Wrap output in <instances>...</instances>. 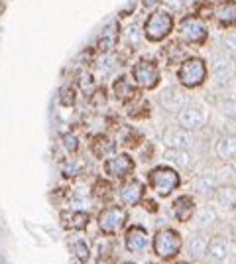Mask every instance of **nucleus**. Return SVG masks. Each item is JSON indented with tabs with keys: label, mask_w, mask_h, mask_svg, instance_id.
Here are the masks:
<instances>
[{
	"label": "nucleus",
	"mask_w": 236,
	"mask_h": 264,
	"mask_svg": "<svg viewBox=\"0 0 236 264\" xmlns=\"http://www.w3.org/2000/svg\"><path fill=\"white\" fill-rule=\"evenodd\" d=\"M209 67L203 58H187L177 69V81L183 89H197L206 81Z\"/></svg>",
	"instance_id": "obj_1"
},
{
	"label": "nucleus",
	"mask_w": 236,
	"mask_h": 264,
	"mask_svg": "<svg viewBox=\"0 0 236 264\" xmlns=\"http://www.w3.org/2000/svg\"><path fill=\"white\" fill-rule=\"evenodd\" d=\"M173 30V16L167 10H152V14L146 18L142 34L148 42H162Z\"/></svg>",
	"instance_id": "obj_2"
},
{
	"label": "nucleus",
	"mask_w": 236,
	"mask_h": 264,
	"mask_svg": "<svg viewBox=\"0 0 236 264\" xmlns=\"http://www.w3.org/2000/svg\"><path fill=\"white\" fill-rule=\"evenodd\" d=\"M148 181H150L152 190L165 197V195H171L181 186V176L175 168L163 164V166H156L148 172Z\"/></svg>",
	"instance_id": "obj_3"
},
{
	"label": "nucleus",
	"mask_w": 236,
	"mask_h": 264,
	"mask_svg": "<svg viewBox=\"0 0 236 264\" xmlns=\"http://www.w3.org/2000/svg\"><path fill=\"white\" fill-rule=\"evenodd\" d=\"M181 247H183V239L175 229H162V231H158L154 235V241H152L154 252L163 260L175 258L177 254L181 252Z\"/></svg>",
	"instance_id": "obj_4"
},
{
	"label": "nucleus",
	"mask_w": 236,
	"mask_h": 264,
	"mask_svg": "<svg viewBox=\"0 0 236 264\" xmlns=\"http://www.w3.org/2000/svg\"><path fill=\"white\" fill-rule=\"evenodd\" d=\"M179 36L181 40H185L187 44L193 45H203L209 38V30H206L205 22L199 16H185L179 22Z\"/></svg>",
	"instance_id": "obj_5"
},
{
	"label": "nucleus",
	"mask_w": 236,
	"mask_h": 264,
	"mask_svg": "<svg viewBox=\"0 0 236 264\" xmlns=\"http://www.w3.org/2000/svg\"><path fill=\"white\" fill-rule=\"evenodd\" d=\"M132 79L138 87L142 89H154L160 83V67L152 59H140L134 63L132 67Z\"/></svg>",
	"instance_id": "obj_6"
},
{
	"label": "nucleus",
	"mask_w": 236,
	"mask_h": 264,
	"mask_svg": "<svg viewBox=\"0 0 236 264\" xmlns=\"http://www.w3.org/2000/svg\"><path fill=\"white\" fill-rule=\"evenodd\" d=\"M234 59L232 56L224 54V51H217L213 54V67H211V73L217 85H228L234 77Z\"/></svg>",
	"instance_id": "obj_7"
},
{
	"label": "nucleus",
	"mask_w": 236,
	"mask_h": 264,
	"mask_svg": "<svg viewBox=\"0 0 236 264\" xmlns=\"http://www.w3.org/2000/svg\"><path fill=\"white\" fill-rule=\"evenodd\" d=\"M177 124L189 132L201 130L206 124V113L201 104H187L177 113Z\"/></svg>",
	"instance_id": "obj_8"
},
{
	"label": "nucleus",
	"mask_w": 236,
	"mask_h": 264,
	"mask_svg": "<svg viewBox=\"0 0 236 264\" xmlns=\"http://www.w3.org/2000/svg\"><path fill=\"white\" fill-rule=\"evenodd\" d=\"M126 219H128V213H126L124 207H106L103 213L99 215V227L106 235H114V233H118L124 227Z\"/></svg>",
	"instance_id": "obj_9"
},
{
	"label": "nucleus",
	"mask_w": 236,
	"mask_h": 264,
	"mask_svg": "<svg viewBox=\"0 0 236 264\" xmlns=\"http://www.w3.org/2000/svg\"><path fill=\"white\" fill-rule=\"evenodd\" d=\"M134 168H136V164H134L130 154H114L104 162V172L110 177H118V179L130 176Z\"/></svg>",
	"instance_id": "obj_10"
},
{
	"label": "nucleus",
	"mask_w": 236,
	"mask_h": 264,
	"mask_svg": "<svg viewBox=\"0 0 236 264\" xmlns=\"http://www.w3.org/2000/svg\"><path fill=\"white\" fill-rule=\"evenodd\" d=\"M160 103L167 113L177 115L181 109H185L189 104V97L181 87H169L160 95Z\"/></svg>",
	"instance_id": "obj_11"
},
{
	"label": "nucleus",
	"mask_w": 236,
	"mask_h": 264,
	"mask_svg": "<svg viewBox=\"0 0 236 264\" xmlns=\"http://www.w3.org/2000/svg\"><path fill=\"white\" fill-rule=\"evenodd\" d=\"M228 254H230V243L224 236H215V239L209 241L205 258L211 264H224Z\"/></svg>",
	"instance_id": "obj_12"
},
{
	"label": "nucleus",
	"mask_w": 236,
	"mask_h": 264,
	"mask_svg": "<svg viewBox=\"0 0 236 264\" xmlns=\"http://www.w3.org/2000/svg\"><path fill=\"white\" fill-rule=\"evenodd\" d=\"M163 142L167 148H181V150H189L193 146V136L189 130L177 126L163 132Z\"/></svg>",
	"instance_id": "obj_13"
},
{
	"label": "nucleus",
	"mask_w": 236,
	"mask_h": 264,
	"mask_svg": "<svg viewBox=\"0 0 236 264\" xmlns=\"http://www.w3.org/2000/svg\"><path fill=\"white\" fill-rule=\"evenodd\" d=\"M124 243H126V249L130 252H144L148 249V243H150L146 229L138 227V225L130 227L126 231V235H124Z\"/></svg>",
	"instance_id": "obj_14"
},
{
	"label": "nucleus",
	"mask_w": 236,
	"mask_h": 264,
	"mask_svg": "<svg viewBox=\"0 0 236 264\" xmlns=\"http://www.w3.org/2000/svg\"><path fill=\"white\" fill-rule=\"evenodd\" d=\"M171 211H173L177 221L187 223V221L193 219V215L197 211V203H195V199H193L191 195H179L175 201H173V205H171Z\"/></svg>",
	"instance_id": "obj_15"
},
{
	"label": "nucleus",
	"mask_w": 236,
	"mask_h": 264,
	"mask_svg": "<svg viewBox=\"0 0 236 264\" xmlns=\"http://www.w3.org/2000/svg\"><path fill=\"white\" fill-rule=\"evenodd\" d=\"M144 197V183L140 179H128L120 188V199L126 205H138Z\"/></svg>",
	"instance_id": "obj_16"
},
{
	"label": "nucleus",
	"mask_w": 236,
	"mask_h": 264,
	"mask_svg": "<svg viewBox=\"0 0 236 264\" xmlns=\"http://www.w3.org/2000/svg\"><path fill=\"white\" fill-rule=\"evenodd\" d=\"M213 14H215V20H217L221 26H224V28L234 26L236 24V2L234 0H222V2H219V4L215 6Z\"/></svg>",
	"instance_id": "obj_17"
},
{
	"label": "nucleus",
	"mask_w": 236,
	"mask_h": 264,
	"mask_svg": "<svg viewBox=\"0 0 236 264\" xmlns=\"http://www.w3.org/2000/svg\"><path fill=\"white\" fill-rule=\"evenodd\" d=\"M217 188H219V177L215 174H201L193 181V191L201 197H213Z\"/></svg>",
	"instance_id": "obj_18"
},
{
	"label": "nucleus",
	"mask_w": 236,
	"mask_h": 264,
	"mask_svg": "<svg viewBox=\"0 0 236 264\" xmlns=\"http://www.w3.org/2000/svg\"><path fill=\"white\" fill-rule=\"evenodd\" d=\"M215 152L222 162H232L236 160V136L234 134H224L217 140Z\"/></svg>",
	"instance_id": "obj_19"
},
{
	"label": "nucleus",
	"mask_w": 236,
	"mask_h": 264,
	"mask_svg": "<svg viewBox=\"0 0 236 264\" xmlns=\"http://www.w3.org/2000/svg\"><path fill=\"white\" fill-rule=\"evenodd\" d=\"M206 247H209V239H206L203 233H195V235L189 236L185 249L189 252L193 260H203L206 256Z\"/></svg>",
	"instance_id": "obj_20"
},
{
	"label": "nucleus",
	"mask_w": 236,
	"mask_h": 264,
	"mask_svg": "<svg viewBox=\"0 0 236 264\" xmlns=\"http://www.w3.org/2000/svg\"><path fill=\"white\" fill-rule=\"evenodd\" d=\"M116 42H118V30L116 24H112V26H108V28H104L101 32V36L97 40V47H99L101 54H110L116 47Z\"/></svg>",
	"instance_id": "obj_21"
},
{
	"label": "nucleus",
	"mask_w": 236,
	"mask_h": 264,
	"mask_svg": "<svg viewBox=\"0 0 236 264\" xmlns=\"http://www.w3.org/2000/svg\"><path fill=\"white\" fill-rule=\"evenodd\" d=\"M215 199H217V203L224 209H232L236 207V188L234 186H219L217 191H215V195H213Z\"/></svg>",
	"instance_id": "obj_22"
},
{
	"label": "nucleus",
	"mask_w": 236,
	"mask_h": 264,
	"mask_svg": "<svg viewBox=\"0 0 236 264\" xmlns=\"http://www.w3.org/2000/svg\"><path fill=\"white\" fill-rule=\"evenodd\" d=\"M165 158L171 162L173 166L177 168H183V170H187V168H191V152L189 150H181V148H169L167 152H165Z\"/></svg>",
	"instance_id": "obj_23"
},
{
	"label": "nucleus",
	"mask_w": 236,
	"mask_h": 264,
	"mask_svg": "<svg viewBox=\"0 0 236 264\" xmlns=\"http://www.w3.org/2000/svg\"><path fill=\"white\" fill-rule=\"evenodd\" d=\"M193 219H195V227H197L199 231H206V229H211V227L215 225L217 213H215V209H211V207H201L199 211H195Z\"/></svg>",
	"instance_id": "obj_24"
},
{
	"label": "nucleus",
	"mask_w": 236,
	"mask_h": 264,
	"mask_svg": "<svg viewBox=\"0 0 236 264\" xmlns=\"http://www.w3.org/2000/svg\"><path fill=\"white\" fill-rule=\"evenodd\" d=\"M112 91H114L118 101H130L134 95H136V89L128 81V77H118L116 81L112 83Z\"/></svg>",
	"instance_id": "obj_25"
},
{
	"label": "nucleus",
	"mask_w": 236,
	"mask_h": 264,
	"mask_svg": "<svg viewBox=\"0 0 236 264\" xmlns=\"http://www.w3.org/2000/svg\"><path fill=\"white\" fill-rule=\"evenodd\" d=\"M114 140L110 138V136H106V134H101V136H97L95 140H93V152H95V156H99V158H104V156H110L112 152H114Z\"/></svg>",
	"instance_id": "obj_26"
},
{
	"label": "nucleus",
	"mask_w": 236,
	"mask_h": 264,
	"mask_svg": "<svg viewBox=\"0 0 236 264\" xmlns=\"http://www.w3.org/2000/svg\"><path fill=\"white\" fill-rule=\"evenodd\" d=\"M63 223H65V227H67V229H73V231H83V229L88 225V215L87 213H83V211H75V213L65 215Z\"/></svg>",
	"instance_id": "obj_27"
},
{
	"label": "nucleus",
	"mask_w": 236,
	"mask_h": 264,
	"mask_svg": "<svg viewBox=\"0 0 236 264\" xmlns=\"http://www.w3.org/2000/svg\"><path fill=\"white\" fill-rule=\"evenodd\" d=\"M217 109H219V113H221L222 117L236 118V99L234 97H224V99H221L219 104H217Z\"/></svg>",
	"instance_id": "obj_28"
},
{
	"label": "nucleus",
	"mask_w": 236,
	"mask_h": 264,
	"mask_svg": "<svg viewBox=\"0 0 236 264\" xmlns=\"http://www.w3.org/2000/svg\"><path fill=\"white\" fill-rule=\"evenodd\" d=\"M221 45H222V51L224 54H228V56H236V30H230V32H224V36H222L221 40Z\"/></svg>",
	"instance_id": "obj_29"
},
{
	"label": "nucleus",
	"mask_w": 236,
	"mask_h": 264,
	"mask_svg": "<svg viewBox=\"0 0 236 264\" xmlns=\"http://www.w3.org/2000/svg\"><path fill=\"white\" fill-rule=\"evenodd\" d=\"M73 254L77 256L79 262H87L88 256H91V250H88V245L85 241H77L73 243Z\"/></svg>",
	"instance_id": "obj_30"
},
{
	"label": "nucleus",
	"mask_w": 236,
	"mask_h": 264,
	"mask_svg": "<svg viewBox=\"0 0 236 264\" xmlns=\"http://www.w3.org/2000/svg\"><path fill=\"white\" fill-rule=\"evenodd\" d=\"M114 67H116V58L112 56V51L110 54H103L101 59H99V69L103 73H110Z\"/></svg>",
	"instance_id": "obj_31"
},
{
	"label": "nucleus",
	"mask_w": 236,
	"mask_h": 264,
	"mask_svg": "<svg viewBox=\"0 0 236 264\" xmlns=\"http://www.w3.org/2000/svg\"><path fill=\"white\" fill-rule=\"evenodd\" d=\"M142 28H138L136 24H132V26H128L126 28V42L130 45H138L140 44V40H142Z\"/></svg>",
	"instance_id": "obj_32"
},
{
	"label": "nucleus",
	"mask_w": 236,
	"mask_h": 264,
	"mask_svg": "<svg viewBox=\"0 0 236 264\" xmlns=\"http://www.w3.org/2000/svg\"><path fill=\"white\" fill-rule=\"evenodd\" d=\"M59 101H61V104L63 107H71L75 101V91L69 87H65L63 91H61V95H59Z\"/></svg>",
	"instance_id": "obj_33"
},
{
	"label": "nucleus",
	"mask_w": 236,
	"mask_h": 264,
	"mask_svg": "<svg viewBox=\"0 0 236 264\" xmlns=\"http://www.w3.org/2000/svg\"><path fill=\"white\" fill-rule=\"evenodd\" d=\"M63 146H65L67 152H77V148H79L77 136H75V134H65V136H63Z\"/></svg>",
	"instance_id": "obj_34"
},
{
	"label": "nucleus",
	"mask_w": 236,
	"mask_h": 264,
	"mask_svg": "<svg viewBox=\"0 0 236 264\" xmlns=\"http://www.w3.org/2000/svg\"><path fill=\"white\" fill-rule=\"evenodd\" d=\"M171 12H181L185 8V0H162Z\"/></svg>",
	"instance_id": "obj_35"
},
{
	"label": "nucleus",
	"mask_w": 236,
	"mask_h": 264,
	"mask_svg": "<svg viewBox=\"0 0 236 264\" xmlns=\"http://www.w3.org/2000/svg\"><path fill=\"white\" fill-rule=\"evenodd\" d=\"M142 4L148 10H158V4H162V0H142Z\"/></svg>",
	"instance_id": "obj_36"
},
{
	"label": "nucleus",
	"mask_w": 236,
	"mask_h": 264,
	"mask_svg": "<svg viewBox=\"0 0 236 264\" xmlns=\"http://www.w3.org/2000/svg\"><path fill=\"white\" fill-rule=\"evenodd\" d=\"M230 164H232V172H234V174H236V160H232V162H230Z\"/></svg>",
	"instance_id": "obj_37"
},
{
	"label": "nucleus",
	"mask_w": 236,
	"mask_h": 264,
	"mask_svg": "<svg viewBox=\"0 0 236 264\" xmlns=\"http://www.w3.org/2000/svg\"><path fill=\"white\" fill-rule=\"evenodd\" d=\"M126 264H130V262H126Z\"/></svg>",
	"instance_id": "obj_38"
}]
</instances>
